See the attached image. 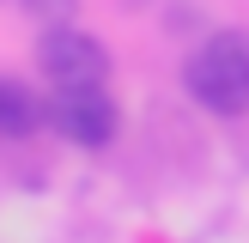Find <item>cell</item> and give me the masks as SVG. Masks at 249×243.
<instances>
[{
	"label": "cell",
	"mask_w": 249,
	"mask_h": 243,
	"mask_svg": "<svg viewBox=\"0 0 249 243\" xmlns=\"http://www.w3.org/2000/svg\"><path fill=\"white\" fill-rule=\"evenodd\" d=\"M182 85L213 116H249V36L243 31H213L189 55Z\"/></svg>",
	"instance_id": "obj_1"
},
{
	"label": "cell",
	"mask_w": 249,
	"mask_h": 243,
	"mask_svg": "<svg viewBox=\"0 0 249 243\" xmlns=\"http://www.w3.org/2000/svg\"><path fill=\"white\" fill-rule=\"evenodd\" d=\"M36 67L55 85H104L109 79V49L85 24H49L36 36Z\"/></svg>",
	"instance_id": "obj_2"
},
{
	"label": "cell",
	"mask_w": 249,
	"mask_h": 243,
	"mask_svg": "<svg viewBox=\"0 0 249 243\" xmlns=\"http://www.w3.org/2000/svg\"><path fill=\"white\" fill-rule=\"evenodd\" d=\"M49 122H55L61 140L85 146V152H97V146H109L122 134V109H116V97L104 85H55Z\"/></svg>",
	"instance_id": "obj_3"
},
{
	"label": "cell",
	"mask_w": 249,
	"mask_h": 243,
	"mask_svg": "<svg viewBox=\"0 0 249 243\" xmlns=\"http://www.w3.org/2000/svg\"><path fill=\"white\" fill-rule=\"evenodd\" d=\"M43 122H49V104H43L24 79L0 73V140H31Z\"/></svg>",
	"instance_id": "obj_4"
},
{
	"label": "cell",
	"mask_w": 249,
	"mask_h": 243,
	"mask_svg": "<svg viewBox=\"0 0 249 243\" xmlns=\"http://www.w3.org/2000/svg\"><path fill=\"white\" fill-rule=\"evenodd\" d=\"M24 12H31V18H43V31H49V24H73L79 0H24Z\"/></svg>",
	"instance_id": "obj_5"
}]
</instances>
